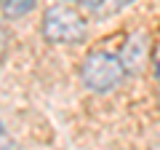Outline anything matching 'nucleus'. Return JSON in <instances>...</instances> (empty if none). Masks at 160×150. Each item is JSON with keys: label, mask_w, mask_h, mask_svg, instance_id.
I'll use <instances>...</instances> for the list:
<instances>
[{"label": "nucleus", "mask_w": 160, "mask_h": 150, "mask_svg": "<svg viewBox=\"0 0 160 150\" xmlns=\"http://www.w3.org/2000/svg\"><path fill=\"white\" fill-rule=\"evenodd\" d=\"M88 29H91V22L86 11L62 0L51 3L40 19V35L51 46H80L88 40Z\"/></svg>", "instance_id": "nucleus-1"}, {"label": "nucleus", "mask_w": 160, "mask_h": 150, "mask_svg": "<svg viewBox=\"0 0 160 150\" xmlns=\"http://www.w3.org/2000/svg\"><path fill=\"white\" fill-rule=\"evenodd\" d=\"M128 72L120 62V56L107 48H93L86 54V59L80 62V83L83 88L96 97H107V94L118 91L126 83Z\"/></svg>", "instance_id": "nucleus-2"}, {"label": "nucleus", "mask_w": 160, "mask_h": 150, "mask_svg": "<svg viewBox=\"0 0 160 150\" xmlns=\"http://www.w3.org/2000/svg\"><path fill=\"white\" fill-rule=\"evenodd\" d=\"M149 54H152V38H149V32L147 29H136V32H131L123 40L118 56L123 62V67H126V72L136 78V75H142L149 67Z\"/></svg>", "instance_id": "nucleus-3"}, {"label": "nucleus", "mask_w": 160, "mask_h": 150, "mask_svg": "<svg viewBox=\"0 0 160 150\" xmlns=\"http://www.w3.org/2000/svg\"><path fill=\"white\" fill-rule=\"evenodd\" d=\"M38 6L40 0H0V13L8 22H19V19H27Z\"/></svg>", "instance_id": "nucleus-4"}, {"label": "nucleus", "mask_w": 160, "mask_h": 150, "mask_svg": "<svg viewBox=\"0 0 160 150\" xmlns=\"http://www.w3.org/2000/svg\"><path fill=\"white\" fill-rule=\"evenodd\" d=\"M133 3H136V0H102V3L93 8V13H96L99 19H109V16H118L120 11H126Z\"/></svg>", "instance_id": "nucleus-5"}, {"label": "nucleus", "mask_w": 160, "mask_h": 150, "mask_svg": "<svg viewBox=\"0 0 160 150\" xmlns=\"http://www.w3.org/2000/svg\"><path fill=\"white\" fill-rule=\"evenodd\" d=\"M62 3H72V6L83 8V11H91V13H93V8H96L102 0H62Z\"/></svg>", "instance_id": "nucleus-6"}, {"label": "nucleus", "mask_w": 160, "mask_h": 150, "mask_svg": "<svg viewBox=\"0 0 160 150\" xmlns=\"http://www.w3.org/2000/svg\"><path fill=\"white\" fill-rule=\"evenodd\" d=\"M158 102H160V86H158Z\"/></svg>", "instance_id": "nucleus-7"}, {"label": "nucleus", "mask_w": 160, "mask_h": 150, "mask_svg": "<svg viewBox=\"0 0 160 150\" xmlns=\"http://www.w3.org/2000/svg\"><path fill=\"white\" fill-rule=\"evenodd\" d=\"M0 134H3V126H0Z\"/></svg>", "instance_id": "nucleus-8"}]
</instances>
